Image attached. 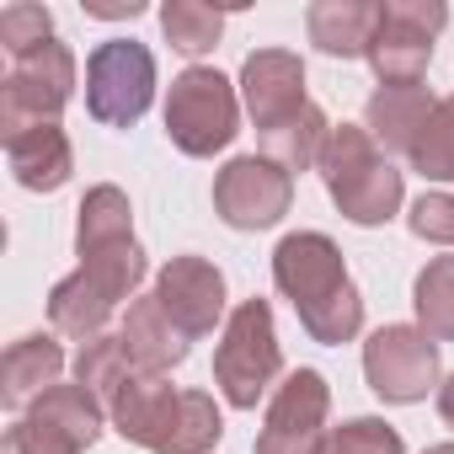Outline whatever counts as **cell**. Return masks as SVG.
<instances>
[{
  "label": "cell",
  "mask_w": 454,
  "mask_h": 454,
  "mask_svg": "<svg viewBox=\"0 0 454 454\" xmlns=\"http://www.w3.org/2000/svg\"><path fill=\"white\" fill-rule=\"evenodd\" d=\"M102 417L107 406L86 385H54L6 427V454H86L102 438Z\"/></svg>",
  "instance_id": "30bf717a"
},
{
  "label": "cell",
  "mask_w": 454,
  "mask_h": 454,
  "mask_svg": "<svg viewBox=\"0 0 454 454\" xmlns=\"http://www.w3.org/2000/svg\"><path fill=\"white\" fill-rule=\"evenodd\" d=\"M449 27L443 0H380V27L369 43V65L380 86H417L433 59V38Z\"/></svg>",
  "instance_id": "8fae6325"
},
{
  "label": "cell",
  "mask_w": 454,
  "mask_h": 454,
  "mask_svg": "<svg viewBox=\"0 0 454 454\" xmlns=\"http://www.w3.org/2000/svg\"><path fill=\"white\" fill-rule=\"evenodd\" d=\"M123 236H134L129 192L113 182H97L75 208V247H102V241H123Z\"/></svg>",
  "instance_id": "44dd1931"
},
{
  "label": "cell",
  "mask_w": 454,
  "mask_h": 454,
  "mask_svg": "<svg viewBox=\"0 0 454 454\" xmlns=\"http://www.w3.org/2000/svg\"><path fill=\"white\" fill-rule=\"evenodd\" d=\"M294 203V176L268 155H236L214 176V214L231 231H273Z\"/></svg>",
  "instance_id": "5bb4252c"
},
{
  "label": "cell",
  "mask_w": 454,
  "mask_h": 454,
  "mask_svg": "<svg viewBox=\"0 0 454 454\" xmlns=\"http://www.w3.org/2000/svg\"><path fill=\"white\" fill-rule=\"evenodd\" d=\"M118 438L150 454H214L224 438V417L208 390H176L166 374H129L107 406Z\"/></svg>",
  "instance_id": "3957f363"
},
{
  "label": "cell",
  "mask_w": 454,
  "mask_h": 454,
  "mask_svg": "<svg viewBox=\"0 0 454 454\" xmlns=\"http://www.w3.org/2000/svg\"><path fill=\"white\" fill-rule=\"evenodd\" d=\"M273 284L294 305L300 326L321 348H342L364 332V294L337 252L332 236L321 231H294L273 252Z\"/></svg>",
  "instance_id": "7a4b0ae2"
},
{
  "label": "cell",
  "mask_w": 454,
  "mask_h": 454,
  "mask_svg": "<svg viewBox=\"0 0 454 454\" xmlns=\"http://www.w3.org/2000/svg\"><path fill=\"white\" fill-rule=\"evenodd\" d=\"M284 374V348H278V326H273V305L268 300H241L231 310L214 348V385L224 395V406L252 411L268 390H278L273 380Z\"/></svg>",
  "instance_id": "8992f818"
},
{
  "label": "cell",
  "mask_w": 454,
  "mask_h": 454,
  "mask_svg": "<svg viewBox=\"0 0 454 454\" xmlns=\"http://www.w3.org/2000/svg\"><path fill=\"white\" fill-rule=\"evenodd\" d=\"M118 337H123V353H129L134 374H171V369L187 358V332L160 310L155 289H150V294H139V300L129 305V316H123Z\"/></svg>",
  "instance_id": "2e32d148"
},
{
  "label": "cell",
  "mask_w": 454,
  "mask_h": 454,
  "mask_svg": "<svg viewBox=\"0 0 454 454\" xmlns=\"http://www.w3.org/2000/svg\"><path fill=\"white\" fill-rule=\"evenodd\" d=\"M155 102V54L134 38H107L86 59V113L107 129H129Z\"/></svg>",
  "instance_id": "ba28073f"
},
{
  "label": "cell",
  "mask_w": 454,
  "mask_h": 454,
  "mask_svg": "<svg viewBox=\"0 0 454 454\" xmlns=\"http://www.w3.org/2000/svg\"><path fill=\"white\" fill-rule=\"evenodd\" d=\"M326 417H332V385H326V374L294 369V374L278 380L252 454H321L326 433H332Z\"/></svg>",
  "instance_id": "4fadbf2b"
},
{
  "label": "cell",
  "mask_w": 454,
  "mask_h": 454,
  "mask_svg": "<svg viewBox=\"0 0 454 454\" xmlns=\"http://www.w3.org/2000/svg\"><path fill=\"white\" fill-rule=\"evenodd\" d=\"M65 374V348L59 337L49 332H33V337H17L6 348V364H0V401L12 411H27L38 395H49Z\"/></svg>",
  "instance_id": "ac0fdd59"
},
{
  "label": "cell",
  "mask_w": 454,
  "mask_h": 454,
  "mask_svg": "<svg viewBox=\"0 0 454 454\" xmlns=\"http://www.w3.org/2000/svg\"><path fill=\"white\" fill-rule=\"evenodd\" d=\"M438 374H443V358H438V342L422 326H380L364 342V380L390 406L427 401Z\"/></svg>",
  "instance_id": "7c38bea8"
},
{
  "label": "cell",
  "mask_w": 454,
  "mask_h": 454,
  "mask_svg": "<svg viewBox=\"0 0 454 454\" xmlns=\"http://www.w3.org/2000/svg\"><path fill=\"white\" fill-rule=\"evenodd\" d=\"M6 166L27 192H59L70 182V171H75L70 134L59 123H33V129L6 139Z\"/></svg>",
  "instance_id": "d6986e66"
},
{
  "label": "cell",
  "mask_w": 454,
  "mask_h": 454,
  "mask_svg": "<svg viewBox=\"0 0 454 454\" xmlns=\"http://www.w3.org/2000/svg\"><path fill=\"white\" fill-rule=\"evenodd\" d=\"M145 0H86V17H102V22H118V17H139Z\"/></svg>",
  "instance_id": "f1b7e54d"
},
{
  "label": "cell",
  "mask_w": 454,
  "mask_h": 454,
  "mask_svg": "<svg viewBox=\"0 0 454 454\" xmlns=\"http://www.w3.org/2000/svg\"><path fill=\"white\" fill-rule=\"evenodd\" d=\"M160 33H166V43H171L176 54L198 59V54H208V49L219 43L224 12L203 6V0H166V6H160Z\"/></svg>",
  "instance_id": "603a6c76"
},
{
  "label": "cell",
  "mask_w": 454,
  "mask_h": 454,
  "mask_svg": "<svg viewBox=\"0 0 454 454\" xmlns=\"http://www.w3.org/2000/svg\"><path fill=\"white\" fill-rule=\"evenodd\" d=\"M433 107H438V97L422 81L417 86H380L364 102V129H369L374 145H385L395 155H411L422 129H427V118H433Z\"/></svg>",
  "instance_id": "e0dca14e"
},
{
  "label": "cell",
  "mask_w": 454,
  "mask_h": 454,
  "mask_svg": "<svg viewBox=\"0 0 454 454\" xmlns=\"http://www.w3.org/2000/svg\"><path fill=\"white\" fill-rule=\"evenodd\" d=\"M166 134L182 155H219L241 134V97L208 65H187L166 91Z\"/></svg>",
  "instance_id": "52a82bcc"
},
{
  "label": "cell",
  "mask_w": 454,
  "mask_h": 454,
  "mask_svg": "<svg viewBox=\"0 0 454 454\" xmlns=\"http://www.w3.org/2000/svg\"><path fill=\"white\" fill-rule=\"evenodd\" d=\"M81 268L70 278L54 284L49 294V321L59 337H75V342H91L107 332L113 310L145 284L150 262H145V247L134 236L123 241H102V247H75Z\"/></svg>",
  "instance_id": "277c9868"
},
{
  "label": "cell",
  "mask_w": 454,
  "mask_h": 454,
  "mask_svg": "<svg viewBox=\"0 0 454 454\" xmlns=\"http://www.w3.org/2000/svg\"><path fill=\"white\" fill-rule=\"evenodd\" d=\"M43 43H54V17H49V6L12 0V6L0 12V49H6L12 59H22V54H33V49H43Z\"/></svg>",
  "instance_id": "484cf974"
},
{
  "label": "cell",
  "mask_w": 454,
  "mask_h": 454,
  "mask_svg": "<svg viewBox=\"0 0 454 454\" xmlns=\"http://www.w3.org/2000/svg\"><path fill=\"white\" fill-rule=\"evenodd\" d=\"M75 97V54L54 38L22 59H12L0 81V134H22L33 123H59V113Z\"/></svg>",
  "instance_id": "9c48e42d"
},
{
  "label": "cell",
  "mask_w": 454,
  "mask_h": 454,
  "mask_svg": "<svg viewBox=\"0 0 454 454\" xmlns=\"http://www.w3.org/2000/svg\"><path fill=\"white\" fill-rule=\"evenodd\" d=\"M422 454H454V443H433V449H422Z\"/></svg>",
  "instance_id": "4dcf8cb0"
},
{
  "label": "cell",
  "mask_w": 454,
  "mask_h": 454,
  "mask_svg": "<svg viewBox=\"0 0 454 454\" xmlns=\"http://www.w3.org/2000/svg\"><path fill=\"white\" fill-rule=\"evenodd\" d=\"M438 417H443V422L454 427V374H449V380L438 385Z\"/></svg>",
  "instance_id": "f546056e"
},
{
  "label": "cell",
  "mask_w": 454,
  "mask_h": 454,
  "mask_svg": "<svg viewBox=\"0 0 454 454\" xmlns=\"http://www.w3.org/2000/svg\"><path fill=\"white\" fill-rule=\"evenodd\" d=\"M316 171H321L337 214L353 224H385V219H395V208L406 198L401 171L380 155V145L369 139L364 123H332Z\"/></svg>",
  "instance_id": "5b68a950"
},
{
  "label": "cell",
  "mask_w": 454,
  "mask_h": 454,
  "mask_svg": "<svg viewBox=\"0 0 454 454\" xmlns=\"http://www.w3.org/2000/svg\"><path fill=\"white\" fill-rule=\"evenodd\" d=\"M241 102L262 134L268 160H278L289 176L310 171L326 150V113L305 97V65L289 49H257L241 65Z\"/></svg>",
  "instance_id": "6da1fadb"
},
{
  "label": "cell",
  "mask_w": 454,
  "mask_h": 454,
  "mask_svg": "<svg viewBox=\"0 0 454 454\" xmlns=\"http://www.w3.org/2000/svg\"><path fill=\"white\" fill-rule=\"evenodd\" d=\"M411 310L417 326L433 342H454V257H433L417 284H411Z\"/></svg>",
  "instance_id": "7402d4cb"
},
{
  "label": "cell",
  "mask_w": 454,
  "mask_h": 454,
  "mask_svg": "<svg viewBox=\"0 0 454 454\" xmlns=\"http://www.w3.org/2000/svg\"><path fill=\"white\" fill-rule=\"evenodd\" d=\"M310 43L332 59H369L374 27H380V0H316L305 12Z\"/></svg>",
  "instance_id": "ffe728a7"
},
{
  "label": "cell",
  "mask_w": 454,
  "mask_h": 454,
  "mask_svg": "<svg viewBox=\"0 0 454 454\" xmlns=\"http://www.w3.org/2000/svg\"><path fill=\"white\" fill-rule=\"evenodd\" d=\"M411 166L427 182H454V97H438V107L411 150Z\"/></svg>",
  "instance_id": "d4e9b609"
},
{
  "label": "cell",
  "mask_w": 454,
  "mask_h": 454,
  "mask_svg": "<svg viewBox=\"0 0 454 454\" xmlns=\"http://www.w3.org/2000/svg\"><path fill=\"white\" fill-rule=\"evenodd\" d=\"M411 236L433 241V247H454V192H422L406 214Z\"/></svg>",
  "instance_id": "83f0119b"
},
{
  "label": "cell",
  "mask_w": 454,
  "mask_h": 454,
  "mask_svg": "<svg viewBox=\"0 0 454 454\" xmlns=\"http://www.w3.org/2000/svg\"><path fill=\"white\" fill-rule=\"evenodd\" d=\"M129 374H134V364H129V353H123V337L102 332V337L81 342V353H75V385H86L102 406H113V395H118V385H123Z\"/></svg>",
  "instance_id": "cb8c5ba5"
},
{
  "label": "cell",
  "mask_w": 454,
  "mask_h": 454,
  "mask_svg": "<svg viewBox=\"0 0 454 454\" xmlns=\"http://www.w3.org/2000/svg\"><path fill=\"white\" fill-rule=\"evenodd\" d=\"M155 300L187 332V342L208 337L219 321H231L224 316V273L208 257H171L155 278Z\"/></svg>",
  "instance_id": "9a60e30c"
},
{
  "label": "cell",
  "mask_w": 454,
  "mask_h": 454,
  "mask_svg": "<svg viewBox=\"0 0 454 454\" xmlns=\"http://www.w3.org/2000/svg\"><path fill=\"white\" fill-rule=\"evenodd\" d=\"M321 454H406V443H401V433L390 422L353 417V422H342V427L326 433V449Z\"/></svg>",
  "instance_id": "4316f807"
}]
</instances>
